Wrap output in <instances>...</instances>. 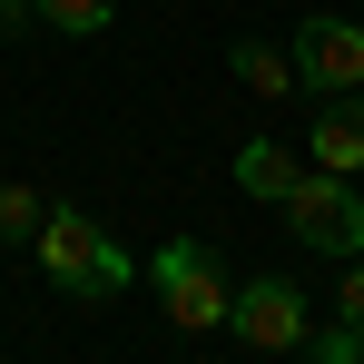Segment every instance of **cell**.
<instances>
[{"label": "cell", "instance_id": "1", "mask_svg": "<svg viewBox=\"0 0 364 364\" xmlns=\"http://www.w3.org/2000/svg\"><path fill=\"white\" fill-rule=\"evenodd\" d=\"M40 276L60 286V296H79V305H109V296H128V246L89 217V207H40Z\"/></svg>", "mask_w": 364, "mask_h": 364}, {"label": "cell", "instance_id": "2", "mask_svg": "<svg viewBox=\"0 0 364 364\" xmlns=\"http://www.w3.org/2000/svg\"><path fill=\"white\" fill-rule=\"evenodd\" d=\"M148 276H158V305H168V325L178 335H217L227 325V266H217V246L207 237H168L158 256H148Z\"/></svg>", "mask_w": 364, "mask_h": 364}, {"label": "cell", "instance_id": "3", "mask_svg": "<svg viewBox=\"0 0 364 364\" xmlns=\"http://www.w3.org/2000/svg\"><path fill=\"white\" fill-rule=\"evenodd\" d=\"M276 207H286L296 246H315V256H364V197L335 178V168H305Z\"/></svg>", "mask_w": 364, "mask_h": 364}, {"label": "cell", "instance_id": "4", "mask_svg": "<svg viewBox=\"0 0 364 364\" xmlns=\"http://www.w3.org/2000/svg\"><path fill=\"white\" fill-rule=\"evenodd\" d=\"M305 325H315V305H305L296 276H256V286H237V296H227V335H237V345H256V355H296Z\"/></svg>", "mask_w": 364, "mask_h": 364}, {"label": "cell", "instance_id": "5", "mask_svg": "<svg viewBox=\"0 0 364 364\" xmlns=\"http://www.w3.org/2000/svg\"><path fill=\"white\" fill-rule=\"evenodd\" d=\"M286 60H296V89H315V99L325 89H364V30L355 20H305Z\"/></svg>", "mask_w": 364, "mask_h": 364}, {"label": "cell", "instance_id": "6", "mask_svg": "<svg viewBox=\"0 0 364 364\" xmlns=\"http://www.w3.org/2000/svg\"><path fill=\"white\" fill-rule=\"evenodd\" d=\"M305 168H335V178L364 168V89H325V109L305 128Z\"/></svg>", "mask_w": 364, "mask_h": 364}, {"label": "cell", "instance_id": "7", "mask_svg": "<svg viewBox=\"0 0 364 364\" xmlns=\"http://www.w3.org/2000/svg\"><path fill=\"white\" fill-rule=\"evenodd\" d=\"M296 178H305V158L286 148V138H246V148H237V187L256 197V207H276Z\"/></svg>", "mask_w": 364, "mask_h": 364}, {"label": "cell", "instance_id": "8", "mask_svg": "<svg viewBox=\"0 0 364 364\" xmlns=\"http://www.w3.org/2000/svg\"><path fill=\"white\" fill-rule=\"evenodd\" d=\"M237 79L256 89V99H286V89H296V60L266 50V40H237Z\"/></svg>", "mask_w": 364, "mask_h": 364}, {"label": "cell", "instance_id": "9", "mask_svg": "<svg viewBox=\"0 0 364 364\" xmlns=\"http://www.w3.org/2000/svg\"><path fill=\"white\" fill-rule=\"evenodd\" d=\"M40 20H50V30H69V40H99V30L119 20V0H40Z\"/></svg>", "mask_w": 364, "mask_h": 364}, {"label": "cell", "instance_id": "10", "mask_svg": "<svg viewBox=\"0 0 364 364\" xmlns=\"http://www.w3.org/2000/svg\"><path fill=\"white\" fill-rule=\"evenodd\" d=\"M40 187H20V178H0V246H20V237H40Z\"/></svg>", "mask_w": 364, "mask_h": 364}, {"label": "cell", "instance_id": "11", "mask_svg": "<svg viewBox=\"0 0 364 364\" xmlns=\"http://www.w3.org/2000/svg\"><path fill=\"white\" fill-rule=\"evenodd\" d=\"M335 325L364 335V256H345V276H335Z\"/></svg>", "mask_w": 364, "mask_h": 364}, {"label": "cell", "instance_id": "12", "mask_svg": "<svg viewBox=\"0 0 364 364\" xmlns=\"http://www.w3.org/2000/svg\"><path fill=\"white\" fill-rule=\"evenodd\" d=\"M0 20H10V10H0Z\"/></svg>", "mask_w": 364, "mask_h": 364}]
</instances>
